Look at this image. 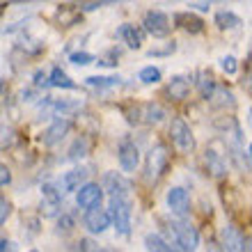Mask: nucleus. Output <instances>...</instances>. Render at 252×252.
I'll list each match as a JSON object with an SVG mask.
<instances>
[{
  "label": "nucleus",
  "instance_id": "obj_3",
  "mask_svg": "<svg viewBox=\"0 0 252 252\" xmlns=\"http://www.w3.org/2000/svg\"><path fill=\"white\" fill-rule=\"evenodd\" d=\"M167 167H170V154H167L165 145H156L149 149V154H147V167H145V177L149 184H156V181L163 177V174L167 172Z\"/></svg>",
  "mask_w": 252,
  "mask_h": 252
},
{
  "label": "nucleus",
  "instance_id": "obj_20",
  "mask_svg": "<svg viewBox=\"0 0 252 252\" xmlns=\"http://www.w3.org/2000/svg\"><path fill=\"white\" fill-rule=\"evenodd\" d=\"M213 108H234L236 106V101H234V94L225 87H216V92L211 94V99H209Z\"/></svg>",
  "mask_w": 252,
  "mask_h": 252
},
{
  "label": "nucleus",
  "instance_id": "obj_17",
  "mask_svg": "<svg viewBox=\"0 0 252 252\" xmlns=\"http://www.w3.org/2000/svg\"><path fill=\"white\" fill-rule=\"evenodd\" d=\"M174 23L179 28H184L186 32H192V34H197L204 30V21L199 19V16H195V14L190 12H179V14H174Z\"/></svg>",
  "mask_w": 252,
  "mask_h": 252
},
{
  "label": "nucleus",
  "instance_id": "obj_37",
  "mask_svg": "<svg viewBox=\"0 0 252 252\" xmlns=\"http://www.w3.org/2000/svg\"><path fill=\"white\" fill-rule=\"evenodd\" d=\"M165 243V250L167 252H190V250H186V248H181V246H177V243H172V241H163Z\"/></svg>",
  "mask_w": 252,
  "mask_h": 252
},
{
  "label": "nucleus",
  "instance_id": "obj_19",
  "mask_svg": "<svg viewBox=\"0 0 252 252\" xmlns=\"http://www.w3.org/2000/svg\"><path fill=\"white\" fill-rule=\"evenodd\" d=\"M138 110H140V117H145L142 122H147V124H160V122L165 120V110L158 103H145Z\"/></svg>",
  "mask_w": 252,
  "mask_h": 252
},
{
  "label": "nucleus",
  "instance_id": "obj_32",
  "mask_svg": "<svg viewBox=\"0 0 252 252\" xmlns=\"http://www.w3.org/2000/svg\"><path fill=\"white\" fill-rule=\"evenodd\" d=\"M9 213H12V202L0 195V227L5 225V220L9 218Z\"/></svg>",
  "mask_w": 252,
  "mask_h": 252
},
{
  "label": "nucleus",
  "instance_id": "obj_36",
  "mask_svg": "<svg viewBox=\"0 0 252 252\" xmlns=\"http://www.w3.org/2000/svg\"><path fill=\"white\" fill-rule=\"evenodd\" d=\"M0 252H16V246H14L12 241L0 239Z\"/></svg>",
  "mask_w": 252,
  "mask_h": 252
},
{
  "label": "nucleus",
  "instance_id": "obj_4",
  "mask_svg": "<svg viewBox=\"0 0 252 252\" xmlns=\"http://www.w3.org/2000/svg\"><path fill=\"white\" fill-rule=\"evenodd\" d=\"M39 211L44 218H58L62 211V190H58L55 184H44L41 186V204Z\"/></svg>",
  "mask_w": 252,
  "mask_h": 252
},
{
  "label": "nucleus",
  "instance_id": "obj_40",
  "mask_svg": "<svg viewBox=\"0 0 252 252\" xmlns=\"http://www.w3.org/2000/svg\"><path fill=\"white\" fill-rule=\"evenodd\" d=\"M30 252H37V250H30Z\"/></svg>",
  "mask_w": 252,
  "mask_h": 252
},
{
  "label": "nucleus",
  "instance_id": "obj_24",
  "mask_svg": "<svg viewBox=\"0 0 252 252\" xmlns=\"http://www.w3.org/2000/svg\"><path fill=\"white\" fill-rule=\"evenodd\" d=\"M85 83L90 87H99V90H110V87L122 85V80L115 76H90V78H85Z\"/></svg>",
  "mask_w": 252,
  "mask_h": 252
},
{
  "label": "nucleus",
  "instance_id": "obj_11",
  "mask_svg": "<svg viewBox=\"0 0 252 252\" xmlns=\"http://www.w3.org/2000/svg\"><path fill=\"white\" fill-rule=\"evenodd\" d=\"M101 190H106L108 195H110V199L128 197V195H131V184H128L120 172H108L106 177H103V188H101Z\"/></svg>",
  "mask_w": 252,
  "mask_h": 252
},
{
  "label": "nucleus",
  "instance_id": "obj_12",
  "mask_svg": "<svg viewBox=\"0 0 252 252\" xmlns=\"http://www.w3.org/2000/svg\"><path fill=\"white\" fill-rule=\"evenodd\" d=\"M83 222H85V227L92 234H103L108 227H110V216H108L106 209L96 206V209H90V211L85 213Z\"/></svg>",
  "mask_w": 252,
  "mask_h": 252
},
{
  "label": "nucleus",
  "instance_id": "obj_34",
  "mask_svg": "<svg viewBox=\"0 0 252 252\" xmlns=\"http://www.w3.org/2000/svg\"><path fill=\"white\" fill-rule=\"evenodd\" d=\"M222 71L225 73H229V76H232V73H236V58H234V55H225V58H222Z\"/></svg>",
  "mask_w": 252,
  "mask_h": 252
},
{
  "label": "nucleus",
  "instance_id": "obj_16",
  "mask_svg": "<svg viewBox=\"0 0 252 252\" xmlns=\"http://www.w3.org/2000/svg\"><path fill=\"white\" fill-rule=\"evenodd\" d=\"M117 37H120L128 48H135V51H138V48L142 46V37H145V32H142L140 28L131 26V23H124V26L117 30Z\"/></svg>",
  "mask_w": 252,
  "mask_h": 252
},
{
  "label": "nucleus",
  "instance_id": "obj_33",
  "mask_svg": "<svg viewBox=\"0 0 252 252\" xmlns=\"http://www.w3.org/2000/svg\"><path fill=\"white\" fill-rule=\"evenodd\" d=\"M73 229V218L71 216H66V213H62V218L58 220V232L60 234H69Z\"/></svg>",
  "mask_w": 252,
  "mask_h": 252
},
{
  "label": "nucleus",
  "instance_id": "obj_9",
  "mask_svg": "<svg viewBox=\"0 0 252 252\" xmlns=\"http://www.w3.org/2000/svg\"><path fill=\"white\" fill-rule=\"evenodd\" d=\"M101 199H103V190H101L99 184H85L76 190V204L80 209H96L101 206Z\"/></svg>",
  "mask_w": 252,
  "mask_h": 252
},
{
  "label": "nucleus",
  "instance_id": "obj_35",
  "mask_svg": "<svg viewBox=\"0 0 252 252\" xmlns=\"http://www.w3.org/2000/svg\"><path fill=\"white\" fill-rule=\"evenodd\" d=\"M9 181H12V172H9V167H7V165H2V163H0V188H2V186H7Z\"/></svg>",
  "mask_w": 252,
  "mask_h": 252
},
{
  "label": "nucleus",
  "instance_id": "obj_31",
  "mask_svg": "<svg viewBox=\"0 0 252 252\" xmlns=\"http://www.w3.org/2000/svg\"><path fill=\"white\" fill-rule=\"evenodd\" d=\"M78 246H80V252H113V250H106V248H101L99 243H94L92 239H83Z\"/></svg>",
  "mask_w": 252,
  "mask_h": 252
},
{
  "label": "nucleus",
  "instance_id": "obj_15",
  "mask_svg": "<svg viewBox=\"0 0 252 252\" xmlns=\"http://www.w3.org/2000/svg\"><path fill=\"white\" fill-rule=\"evenodd\" d=\"M204 165H206V172L211 174V177H216V179L227 177V163H225V158H222V154L213 152V149H206Z\"/></svg>",
  "mask_w": 252,
  "mask_h": 252
},
{
  "label": "nucleus",
  "instance_id": "obj_39",
  "mask_svg": "<svg viewBox=\"0 0 252 252\" xmlns=\"http://www.w3.org/2000/svg\"><path fill=\"white\" fill-rule=\"evenodd\" d=\"M188 7H195L197 12H209V9H211V2H190Z\"/></svg>",
  "mask_w": 252,
  "mask_h": 252
},
{
  "label": "nucleus",
  "instance_id": "obj_18",
  "mask_svg": "<svg viewBox=\"0 0 252 252\" xmlns=\"http://www.w3.org/2000/svg\"><path fill=\"white\" fill-rule=\"evenodd\" d=\"M190 92V83H188L184 76H174L170 80V85H167V96L172 101H184Z\"/></svg>",
  "mask_w": 252,
  "mask_h": 252
},
{
  "label": "nucleus",
  "instance_id": "obj_7",
  "mask_svg": "<svg viewBox=\"0 0 252 252\" xmlns=\"http://www.w3.org/2000/svg\"><path fill=\"white\" fill-rule=\"evenodd\" d=\"M167 206H170V211L177 216V218H186L188 213H190V195H188L186 188H170L167 190Z\"/></svg>",
  "mask_w": 252,
  "mask_h": 252
},
{
  "label": "nucleus",
  "instance_id": "obj_8",
  "mask_svg": "<svg viewBox=\"0 0 252 252\" xmlns=\"http://www.w3.org/2000/svg\"><path fill=\"white\" fill-rule=\"evenodd\" d=\"M117 158H120V165H122L124 172H133V170L140 165V149H138V145H135L131 138H124L120 142V149H117Z\"/></svg>",
  "mask_w": 252,
  "mask_h": 252
},
{
  "label": "nucleus",
  "instance_id": "obj_25",
  "mask_svg": "<svg viewBox=\"0 0 252 252\" xmlns=\"http://www.w3.org/2000/svg\"><path fill=\"white\" fill-rule=\"evenodd\" d=\"M216 26L220 28V30H229V28H239L241 26V19L236 16L234 12H218L216 14Z\"/></svg>",
  "mask_w": 252,
  "mask_h": 252
},
{
  "label": "nucleus",
  "instance_id": "obj_14",
  "mask_svg": "<svg viewBox=\"0 0 252 252\" xmlns=\"http://www.w3.org/2000/svg\"><path fill=\"white\" fill-rule=\"evenodd\" d=\"M220 239H222V250L225 252H241L243 250V232H241L239 227L234 225H227L220 234Z\"/></svg>",
  "mask_w": 252,
  "mask_h": 252
},
{
  "label": "nucleus",
  "instance_id": "obj_22",
  "mask_svg": "<svg viewBox=\"0 0 252 252\" xmlns=\"http://www.w3.org/2000/svg\"><path fill=\"white\" fill-rule=\"evenodd\" d=\"M48 85H53V87H64V90H73V87H76V83H73V80L69 78L64 71H62L60 66H55L53 71H51V76H48Z\"/></svg>",
  "mask_w": 252,
  "mask_h": 252
},
{
  "label": "nucleus",
  "instance_id": "obj_28",
  "mask_svg": "<svg viewBox=\"0 0 252 252\" xmlns=\"http://www.w3.org/2000/svg\"><path fill=\"white\" fill-rule=\"evenodd\" d=\"M160 76H163V73H160L158 66H145V69L138 73V78L142 80L145 85H156L160 80Z\"/></svg>",
  "mask_w": 252,
  "mask_h": 252
},
{
  "label": "nucleus",
  "instance_id": "obj_27",
  "mask_svg": "<svg viewBox=\"0 0 252 252\" xmlns=\"http://www.w3.org/2000/svg\"><path fill=\"white\" fill-rule=\"evenodd\" d=\"M14 142H16V131H14L12 126L0 124V152L14 147Z\"/></svg>",
  "mask_w": 252,
  "mask_h": 252
},
{
  "label": "nucleus",
  "instance_id": "obj_38",
  "mask_svg": "<svg viewBox=\"0 0 252 252\" xmlns=\"http://www.w3.org/2000/svg\"><path fill=\"white\" fill-rule=\"evenodd\" d=\"M103 5H106V2H83L80 9H83V12H94V9H99V7H103Z\"/></svg>",
  "mask_w": 252,
  "mask_h": 252
},
{
  "label": "nucleus",
  "instance_id": "obj_30",
  "mask_svg": "<svg viewBox=\"0 0 252 252\" xmlns=\"http://www.w3.org/2000/svg\"><path fill=\"white\" fill-rule=\"evenodd\" d=\"M69 60L73 62V64L78 66H85V64H92L94 62V55L92 53H85V51H80V53H71V58Z\"/></svg>",
  "mask_w": 252,
  "mask_h": 252
},
{
  "label": "nucleus",
  "instance_id": "obj_26",
  "mask_svg": "<svg viewBox=\"0 0 252 252\" xmlns=\"http://www.w3.org/2000/svg\"><path fill=\"white\" fill-rule=\"evenodd\" d=\"M87 154H90V140H87L85 135H80V138L71 145V149H69V158L80 160V158H85Z\"/></svg>",
  "mask_w": 252,
  "mask_h": 252
},
{
  "label": "nucleus",
  "instance_id": "obj_5",
  "mask_svg": "<svg viewBox=\"0 0 252 252\" xmlns=\"http://www.w3.org/2000/svg\"><path fill=\"white\" fill-rule=\"evenodd\" d=\"M170 140L174 142V147L184 154H190L195 149V138H192L190 126L181 117H174L172 124H170Z\"/></svg>",
  "mask_w": 252,
  "mask_h": 252
},
{
  "label": "nucleus",
  "instance_id": "obj_10",
  "mask_svg": "<svg viewBox=\"0 0 252 252\" xmlns=\"http://www.w3.org/2000/svg\"><path fill=\"white\" fill-rule=\"evenodd\" d=\"M71 120H64V117H58V120L53 122V124L48 126L46 131H44V135H41V142L46 147H55L58 142H62V140L69 135V131H71Z\"/></svg>",
  "mask_w": 252,
  "mask_h": 252
},
{
  "label": "nucleus",
  "instance_id": "obj_1",
  "mask_svg": "<svg viewBox=\"0 0 252 252\" xmlns=\"http://www.w3.org/2000/svg\"><path fill=\"white\" fill-rule=\"evenodd\" d=\"M163 241H172L177 246L195 252L199 246V232L190 222H186V220H174V222H170L165 227V239Z\"/></svg>",
  "mask_w": 252,
  "mask_h": 252
},
{
  "label": "nucleus",
  "instance_id": "obj_29",
  "mask_svg": "<svg viewBox=\"0 0 252 252\" xmlns=\"http://www.w3.org/2000/svg\"><path fill=\"white\" fill-rule=\"evenodd\" d=\"M145 248H147V252H167L160 234H147L145 236Z\"/></svg>",
  "mask_w": 252,
  "mask_h": 252
},
{
  "label": "nucleus",
  "instance_id": "obj_21",
  "mask_svg": "<svg viewBox=\"0 0 252 252\" xmlns=\"http://www.w3.org/2000/svg\"><path fill=\"white\" fill-rule=\"evenodd\" d=\"M51 108L55 113H62V115H71V113H78L83 108V101H69V99H53L51 101Z\"/></svg>",
  "mask_w": 252,
  "mask_h": 252
},
{
  "label": "nucleus",
  "instance_id": "obj_23",
  "mask_svg": "<svg viewBox=\"0 0 252 252\" xmlns=\"http://www.w3.org/2000/svg\"><path fill=\"white\" fill-rule=\"evenodd\" d=\"M197 87H199V94H202V99H211V94L216 92V80H213V76L209 71H202L199 73V80H197Z\"/></svg>",
  "mask_w": 252,
  "mask_h": 252
},
{
  "label": "nucleus",
  "instance_id": "obj_2",
  "mask_svg": "<svg viewBox=\"0 0 252 252\" xmlns=\"http://www.w3.org/2000/svg\"><path fill=\"white\" fill-rule=\"evenodd\" d=\"M110 220H113L115 229L122 236L131 234V216H133V204L128 197H113L110 199V211H108Z\"/></svg>",
  "mask_w": 252,
  "mask_h": 252
},
{
  "label": "nucleus",
  "instance_id": "obj_13",
  "mask_svg": "<svg viewBox=\"0 0 252 252\" xmlns=\"http://www.w3.org/2000/svg\"><path fill=\"white\" fill-rule=\"evenodd\" d=\"M87 177H90V170H87V167H73V170H69V172H64V174H62V179H60L62 192L78 190L80 186H85Z\"/></svg>",
  "mask_w": 252,
  "mask_h": 252
},
{
  "label": "nucleus",
  "instance_id": "obj_6",
  "mask_svg": "<svg viewBox=\"0 0 252 252\" xmlns=\"http://www.w3.org/2000/svg\"><path fill=\"white\" fill-rule=\"evenodd\" d=\"M142 26H145V32H149L152 37L156 39H163L170 34L172 26H170V19H167V14L158 12V9H149L145 14V21H142Z\"/></svg>",
  "mask_w": 252,
  "mask_h": 252
}]
</instances>
